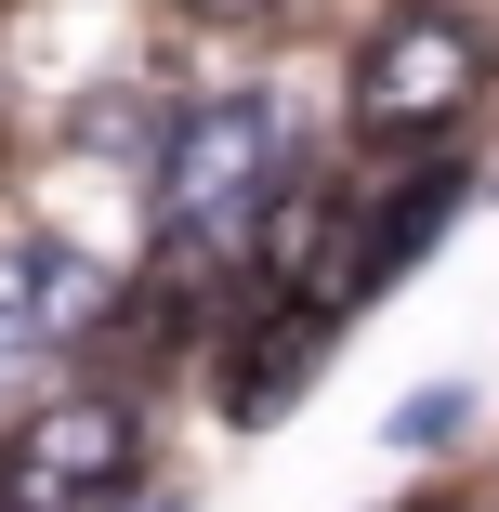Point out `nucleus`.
Wrapping results in <instances>:
<instances>
[{"label": "nucleus", "mask_w": 499, "mask_h": 512, "mask_svg": "<svg viewBox=\"0 0 499 512\" xmlns=\"http://www.w3.org/2000/svg\"><path fill=\"white\" fill-rule=\"evenodd\" d=\"M486 79H499V40H486L473 0H394L342 53V119L368 145H447L486 106Z\"/></svg>", "instance_id": "f257e3e1"}, {"label": "nucleus", "mask_w": 499, "mask_h": 512, "mask_svg": "<svg viewBox=\"0 0 499 512\" xmlns=\"http://www.w3.org/2000/svg\"><path fill=\"white\" fill-rule=\"evenodd\" d=\"M276 184H289L276 92H211V106H184L171 145H158V224H171V250H237V224L276 211Z\"/></svg>", "instance_id": "f03ea898"}, {"label": "nucleus", "mask_w": 499, "mask_h": 512, "mask_svg": "<svg viewBox=\"0 0 499 512\" xmlns=\"http://www.w3.org/2000/svg\"><path fill=\"white\" fill-rule=\"evenodd\" d=\"M132 473H145V407L106 381H66L27 421H0V512H119Z\"/></svg>", "instance_id": "7ed1b4c3"}, {"label": "nucleus", "mask_w": 499, "mask_h": 512, "mask_svg": "<svg viewBox=\"0 0 499 512\" xmlns=\"http://www.w3.org/2000/svg\"><path fill=\"white\" fill-rule=\"evenodd\" d=\"M119 316V276L79 237H0V368H40Z\"/></svg>", "instance_id": "20e7f679"}, {"label": "nucleus", "mask_w": 499, "mask_h": 512, "mask_svg": "<svg viewBox=\"0 0 499 512\" xmlns=\"http://www.w3.org/2000/svg\"><path fill=\"white\" fill-rule=\"evenodd\" d=\"M329 329H342V302H316V289H263L250 329L224 342V421H289V394L329 368Z\"/></svg>", "instance_id": "39448f33"}, {"label": "nucleus", "mask_w": 499, "mask_h": 512, "mask_svg": "<svg viewBox=\"0 0 499 512\" xmlns=\"http://www.w3.org/2000/svg\"><path fill=\"white\" fill-rule=\"evenodd\" d=\"M447 197H460V171H447V158H434L421 184H394L381 211L355 224V250H342V302H355V289H381V276L408 263V250H434V224H447Z\"/></svg>", "instance_id": "423d86ee"}, {"label": "nucleus", "mask_w": 499, "mask_h": 512, "mask_svg": "<svg viewBox=\"0 0 499 512\" xmlns=\"http://www.w3.org/2000/svg\"><path fill=\"white\" fill-rule=\"evenodd\" d=\"M434 434H460V394H421L408 421H394V447H434Z\"/></svg>", "instance_id": "0eeeda50"}, {"label": "nucleus", "mask_w": 499, "mask_h": 512, "mask_svg": "<svg viewBox=\"0 0 499 512\" xmlns=\"http://www.w3.org/2000/svg\"><path fill=\"white\" fill-rule=\"evenodd\" d=\"M197 14H211V27H263L276 0H197Z\"/></svg>", "instance_id": "6e6552de"}]
</instances>
